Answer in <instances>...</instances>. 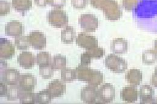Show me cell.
<instances>
[{
	"label": "cell",
	"mask_w": 157,
	"mask_h": 104,
	"mask_svg": "<svg viewBox=\"0 0 157 104\" xmlns=\"http://www.w3.org/2000/svg\"><path fill=\"white\" fill-rule=\"evenodd\" d=\"M75 70L77 80L93 87H98L104 81V76L102 72L93 69L89 66L79 65L75 69Z\"/></svg>",
	"instance_id": "7a4b0ae2"
},
{
	"label": "cell",
	"mask_w": 157,
	"mask_h": 104,
	"mask_svg": "<svg viewBox=\"0 0 157 104\" xmlns=\"http://www.w3.org/2000/svg\"><path fill=\"white\" fill-rule=\"evenodd\" d=\"M60 39L65 44L73 43L76 39V31L74 28L70 25L64 27L61 31Z\"/></svg>",
	"instance_id": "44dd1931"
},
{
	"label": "cell",
	"mask_w": 157,
	"mask_h": 104,
	"mask_svg": "<svg viewBox=\"0 0 157 104\" xmlns=\"http://www.w3.org/2000/svg\"><path fill=\"white\" fill-rule=\"evenodd\" d=\"M106 67L116 74L123 73L128 69V63L123 58L115 54H111L105 59Z\"/></svg>",
	"instance_id": "5b68a950"
},
{
	"label": "cell",
	"mask_w": 157,
	"mask_h": 104,
	"mask_svg": "<svg viewBox=\"0 0 157 104\" xmlns=\"http://www.w3.org/2000/svg\"><path fill=\"white\" fill-rule=\"evenodd\" d=\"M150 82L153 87L157 88V74L154 73L151 78Z\"/></svg>",
	"instance_id": "ab89813d"
},
{
	"label": "cell",
	"mask_w": 157,
	"mask_h": 104,
	"mask_svg": "<svg viewBox=\"0 0 157 104\" xmlns=\"http://www.w3.org/2000/svg\"><path fill=\"white\" fill-rule=\"evenodd\" d=\"M48 4L55 8H62L66 4V0H48Z\"/></svg>",
	"instance_id": "8d00e7d4"
},
{
	"label": "cell",
	"mask_w": 157,
	"mask_h": 104,
	"mask_svg": "<svg viewBox=\"0 0 157 104\" xmlns=\"http://www.w3.org/2000/svg\"><path fill=\"white\" fill-rule=\"evenodd\" d=\"M7 85L4 82L2 81H1L0 82V96L1 97H6L7 92H8V89L9 88L7 87Z\"/></svg>",
	"instance_id": "74e56055"
},
{
	"label": "cell",
	"mask_w": 157,
	"mask_h": 104,
	"mask_svg": "<svg viewBox=\"0 0 157 104\" xmlns=\"http://www.w3.org/2000/svg\"><path fill=\"white\" fill-rule=\"evenodd\" d=\"M54 70L52 64L39 67V75L44 80H49L53 77Z\"/></svg>",
	"instance_id": "4dcf8cb0"
},
{
	"label": "cell",
	"mask_w": 157,
	"mask_h": 104,
	"mask_svg": "<svg viewBox=\"0 0 157 104\" xmlns=\"http://www.w3.org/2000/svg\"><path fill=\"white\" fill-rule=\"evenodd\" d=\"M36 62L39 67L50 65L52 62V56L48 52H40L36 56Z\"/></svg>",
	"instance_id": "484cf974"
},
{
	"label": "cell",
	"mask_w": 157,
	"mask_h": 104,
	"mask_svg": "<svg viewBox=\"0 0 157 104\" xmlns=\"http://www.w3.org/2000/svg\"><path fill=\"white\" fill-rule=\"evenodd\" d=\"M4 31L6 36L15 38L22 36L24 32V27L20 21L12 20L6 23Z\"/></svg>",
	"instance_id": "7c38bea8"
},
{
	"label": "cell",
	"mask_w": 157,
	"mask_h": 104,
	"mask_svg": "<svg viewBox=\"0 0 157 104\" xmlns=\"http://www.w3.org/2000/svg\"><path fill=\"white\" fill-rule=\"evenodd\" d=\"M154 73H155V74H157V66H155V70H154Z\"/></svg>",
	"instance_id": "b9f144b4"
},
{
	"label": "cell",
	"mask_w": 157,
	"mask_h": 104,
	"mask_svg": "<svg viewBox=\"0 0 157 104\" xmlns=\"http://www.w3.org/2000/svg\"><path fill=\"white\" fill-rule=\"evenodd\" d=\"M138 20H151L157 17V0H140L134 9Z\"/></svg>",
	"instance_id": "3957f363"
},
{
	"label": "cell",
	"mask_w": 157,
	"mask_h": 104,
	"mask_svg": "<svg viewBox=\"0 0 157 104\" xmlns=\"http://www.w3.org/2000/svg\"><path fill=\"white\" fill-rule=\"evenodd\" d=\"M111 50L115 54H124L128 51V42L123 38H116L111 42Z\"/></svg>",
	"instance_id": "d6986e66"
},
{
	"label": "cell",
	"mask_w": 157,
	"mask_h": 104,
	"mask_svg": "<svg viewBox=\"0 0 157 104\" xmlns=\"http://www.w3.org/2000/svg\"><path fill=\"white\" fill-rule=\"evenodd\" d=\"M138 93L140 104H155V91L151 85H141Z\"/></svg>",
	"instance_id": "4fadbf2b"
},
{
	"label": "cell",
	"mask_w": 157,
	"mask_h": 104,
	"mask_svg": "<svg viewBox=\"0 0 157 104\" xmlns=\"http://www.w3.org/2000/svg\"><path fill=\"white\" fill-rule=\"evenodd\" d=\"M21 93V89L18 84L10 85L9 87L8 92L6 98L9 101H15L20 99V95Z\"/></svg>",
	"instance_id": "f1b7e54d"
},
{
	"label": "cell",
	"mask_w": 157,
	"mask_h": 104,
	"mask_svg": "<svg viewBox=\"0 0 157 104\" xmlns=\"http://www.w3.org/2000/svg\"><path fill=\"white\" fill-rule=\"evenodd\" d=\"M61 80L65 83H71L76 80V74L75 69L70 68H64L61 70L60 73Z\"/></svg>",
	"instance_id": "cb8c5ba5"
},
{
	"label": "cell",
	"mask_w": 157,
	"mask_h": 104,
	"mask_svg": "<svg viewBox=\"0 0 157 104\" xmlns=\"http://www.w3.org/2000/svg\"><path fill=\"white\" fill-rule=\"evenodd\" d=\"M17 62L19 65L25 69L33 68L36 63V58L33 54L29 51H24L18 57Z\"/></svg>",
	"instance_id": "ac0fdd59"
},
{
	"label": "cell",
	"mask_w": 157,
	"mask_h": 104,
	"mask_svg": "<svg viewBox=\"0 0 157 104\" xmlns=\"http://www.w3.org/2000/svg\"><path fill=\"white\" fill-rule=\"evenodd\" d=\"M47 20L50 25L57 28L65 27L69 21L66 12L59 8H55L48 12Z\"/></svg>",
	"instance_id": "277c9868"
},
{
	"label": "cell",
	"mask_w": 157,
	"mask_h": 104,
	"mask_svg": "<svg viewBox=\"0 0 157 104\" xmlns=\"http://www.w3.org/2000/svg\"><path fill=\"white\" fill-rule=\"evenodd\" d=\"M48 0H35V3L38 7H44L48 4Z\"/></svg>",
	"instance_id": "f35d334b"
},
{
	"label": "cell",
	"mask_w": 157,
	"mask_h": 104,
	"mask_svg": "<svg viewBox=\"0 0 157 104\" xmlns=\"http://www.w3.org/2000/svg\"><path fill=\"white\" fill-rule=\"evenodd\" d=\"M92 58L90 55L86 52H84L81 54L80 56V65L84 66H89L91 62Z\"/></svg>",
	"instance_id": "e575fe53"
},
{
	"label": "cell",
	"mask_w": 157,
	"mask_h": 104,
	"mask_svg": "<svg viewBox=\"0 0 157 104\" xmlns=\"http://www.w3.org/2000/svg\"><path fill=\"white\" fill-rule=\"evenodd\" d=\"M36 79L30 74H25L20 76L18 85L24 91H33L36 85Z\"/></svg>",
	"instance_id": "2e32d148"
},
{
	"label": "cell",
	"mask_w": 157,
	"mask_h": 104,
	"mask_svg": "<svg viewBox=\"0 0 157 104\" xmlns=\"http://www.w3.org/2000/svg\"><path fill=\"white\" fill-rule=\"evenodd\" d=\"M155 104H157V97L156 98V99H155Z\"/></svg>",
	"instance_id": "7bdbcfd3"
},
{
	"label": "cell",
	"mask_w": 157,
	"mask_h": 104,
	"mask_svg": "<svg viewBox=\"0 0 157 104\" xmlns=\"http://www.w3.org/2000/svg\"><path fill=\"white\" fill-rule=\"evenodd\" d=\"M78 23L85 32L93 33L98 28V18L93 14H82L78 18Z\"/></svg>",
	"instance_id": "8992f818"
},
{
	"label": "cell",
	"mask_w": 157,
	"mask_h": 104,
	"mask_svg": "<svg viewBox=\"0 0 157 104\" xmlns=\"http://www.w3.org/2000/svg\"><path fill=\"white\" fill-rule=\"evenodd\" d=\"M98 99L101 104H108L116 98V88L110 83L103 84L98 90Z\"/></svg>",
	"instance_id": "52a82bcc"
},
{
	"label": "cell",
	"mask_w": 157,
	"mask_h": 104,
	"mask_svg": "<svg viewBox=\"0 0 157 104\" xmlns=\"http://www.w3.org/2000/svg\"><path fill=\"white\" fill-rule=\"evenodd\" d=\"M10 11V3L6 0H0V15L4 16L9 14Z\"/></svg>",
	"instance_id": "d6a6232c"
},
{
	"label": "cell",
	"mask_w": 157,
	"mask_h": 104,
	"mask_svg": "<svg viewBox=\"0 0 157 104\" xmlns=\"http://www.w3.org/2000/svg\"><path fill=\"white\" fill-rule=\"evenodd\" d=\"M76 45L80 48H83L86 51L93 49L98 46V39L85 32L80 33L76 38Z\"/></svg>",
	"instance_id": "ba28073f"
},
{
	"label": "cell",
	"mask_w": 157,
	"mask_h": 104,
	"mask_svg": "<svg viewBox=\"0 0 157 104\" xmlns=\"http://www.w3.org/2000/svg\"><path fill=\"white\" fill-rule=\"evenodd\" d=\"M140 0H122V5L126 11H132Z\"/></svg>",
	"instance_id": "836d02e7"
},
{
	"label": "cell",
	"mask_w": 157,
	"mask_h": 104,
	"mask_svg": "<svg viewBox=\"0 0 157 104\" xmlns=\"http://www.w3.org/2000/svg\"><path fill=\"white\" fill-rule=\"evenodd\" d=\"M15 54L13 43L6 38L0 39V58L1 60L11 59Z\"/></svg>",
	"instance_id": "8fae6325"
},
{
	"label": "cell",
	"mask_w": 157,
	"mask_h": 104,
	"mask_svg": "<svg viewBox=\"0 0 157 104\" xmlns=\"http://www.w3.org/2000/svg\"><path fill=\"white\" fill-rule=\"evenodd\" d=\"M20 76V72L13 68H7L1 73V81L9 86L18 84Z\"/></svg>",
	"instance_id": "5bb4252c"
},
{
	"label": "cell",
	"mask_w": 157,
	"mask_h": 104,
	"mask_svg": "<svg viewBox=\"0 0 157 104\" xmlns=\"http://www.w3.org/2000/svg\"><path fill=\"white\" fill-rule=\"evenodd\" d=\"M67 59L62 55L55 56L52 59V66L55 70H60L66 67Z\"/></svg>",
	"instance_id": "83f0119b"
},
{
	"label": "cell",
	"mask_w": 157,
	"mask_h": 104,
	"mask_svg": "<svg viewBox=\"0 0 157 104\" xmlns=\"http://www.w3.org/2000/svg\"><path fill=\"white\" fill-rule=\"evenodd\" d=\"M28 39L30 46L35 49L42 50L47 46V38L45 34L39 31L30 33Z\"/></svg>",
	"instance_id": "30bf717a"
},
{
	"label": "cell",
	"mask_w": 157,
	"mask_h": 104,
	"mask_svg": "<svg viewBox=\"0 0 157 104\" xmlns=\"http://www.w3.org/2000/svg\"><path fill=\"white\" fill-rule=\"evenodd\" d=\"M138 97L137 88L133 85L126 86L120 91L121 99L126 103H134L137 101Z\"/></svg>",
	"instance_id": "9a60e30c"
},
{
	"label": "cell",
	"mask_w": 157,
	"mask_h": 104,
	"mask_svg": "<svg viewBox=\"0 0 157 104\" xmlns=\"http://www.w3.org/2000/svg\"><path fill=\"white\" fill-rule=\"evenodd\" d=\"M154 50L157 54V38L154 42Z\"/></svg>",
	"instance_id": "60d3db41"
},
{
	"label": "cell",
	"mask_w": 157,
	"mask_h": 104,
	"mask_svg": "<svg viewBox=\"0 0 157 104\" xmlns=\"http://www.w3.org/2000/svg\"><path fill=\"white\" fill-rule=\"evenodd\" d=\"M80 99L85 104H101L98 99L97 87L88 85L81 89Z\"/></svg>",
	"instance_id": "9c48e42d"
},
{
	"label": "cell",
	"mask_w": 157,
	"mask_h": 104,
	"mask_svg": "<svg viewBox=\"0 0 157 104\" xmlns=\"http://www.w3.org/2000/svg\"><path fill=\"white\" fill-rule=\"evenodd\" d=\"M90 2L93 8L101 10L109 21H117L122 16L121 7L116 0H90Z\"/></svg>",
	"instance_id": "6da1fadb"
},
{
	"label": "cell",
	"mask_w": 157,
	"mask_h": 104,
	"mask_svg": "<svg viewBox=\"0 0 157 104\" xmlns=\"http://www.w3.org/2000/svg\"><path fill=\"white\" fill-rule=\"evenodd\" d=\"M13 9L18 12L24 13L29 11L32 7V0H12Z\"/></svg>",
	"instance_id": "7402d4cb"
},
{
	"label": "cell",
	"mask_w": 157,
	"mask_h": 104,
	"mask_svg": "<svg viewBox=\"0 0 157 104\" xmlns=\"http://www.w3.org/2000/svg\"><path fill=\"white\" fill-rule=\"evenodd\" d=\"M51 94L53 99L62 97L66 91V85L63 81L55 80L50 82L47 88Z\"/></svg>",
	"instance_id": "e0dca14e"
},
{
	"label": "cell",
	"mask_w": 157,
	"mask_h": 104,
	"mask_svg": "<svg viewBox=\"0 0 157 104\" xmlns=\"http://www.w3.org/2000/svg\"><path fill=\"white\" fill-rule=\"evenodd\" d=\"M125 79L131 85L137 87L143 81V73L138 69H131L125 75Z\"/></svg>",
	"instance_id": "ffe728a7"
},
{
	"label": "cell",
	"mask_w": 157,
	"mask_h": 104,
	"mask_svg": "<svg viewBox=\"0 0 157 104\" xmlns=\"http://www.w3.org/2000/svg\"><path fill=\"white\" fill-rule=\"evenodd\" d=\"M20 104H33L36 103V93L33 91H24L21 90L20 97Z\"/></svg>",
	"instance_id": "4316f807"
},
{
	"label": "cell",
	"mask_w": 157,
	"mask_h": 104,
	"mask_svg": "<svg viewBox=\"0 0 157 104\" xmlns=\"http://www.w3.org/2000/svg\"><path fill=\"white\" fill-rule=\"evenodd\" d=\"M15 45L18 50L24 51L29 49L30 45L28 39V36H21L15 38Z\"/></svg>",
	"instance_id": "f546056e"
},
{
	"label": "cell",
	"mask_w": 157,
	"mask_h": 104,
	"mask_svg": "<svg viewBox=\"0 0 157 104\" xmlns=\"http://www.w3.org/2000/svg\"><path fill=\"white\" fill-rule=\"evenodd\" d=\"M86 52L90 55L92 59H100L105 55V49L98 46L93 49L86 51Z\"/></svg>",
	"instance_id": "1f68e13d"
},
{
	"label": "cell",
	"mask_w": 157,
	"mask_h": 104,
	"mask_svg": "<svg viewBox=\"0 0 157 104\" xmlns=\"http://www.w3.org/2000/svg\"><path fill=\"white\" fill-rule=\"evenodd\" d=\"M142 62L146 65H152L157 61V54L154 49H147L142 54Z\"/></svg>",
	"instance_id": "603a6c76"
},
{
	"label": "cell",
	"mask_w": 157,
	"mask_h": 104,
	"mask_svg": "<svg viewBox=\"0 0 157 104\" xmlns=\"http://www.w3.org/2000/svg\"><path fill=\"white\" fill-rule=\"evenodd\" d=\"M52 99L53 98L47 89L43 90L36 93V103L37 104H50Z\"/></svg>",
	"instance_id": "d4e9b609"
},
{
	"label": "cell",
	"mask_w": 157,
	"mask_h": 104,
	"mask_svg": "<svg viewBox=\"0 0 157 104\" xmlns=\"http://www.w3.org/2000/svg\"><path fill=\"white\" fill-rule=\"evenodd\" d=\"M88 3V0H71V4L73 8L76 9H85Z\"/></svg>",
	"instance_id": "d590c367"
}]
</instances>
